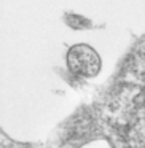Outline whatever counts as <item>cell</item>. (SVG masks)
<instances>
[{
    "mask_svg": "<svg viewBox=\"0 0 145 148\" xmlns=\"http://www.w3.org/2000/svg\"><path fill=\"white\" fill-rule=\"evenodd\" d=\"M67 65L74 73L81 77H96L100 69L97 53L88 45H75L67 53Z\"/></svg>",
    "mask_w": 145,
    "mask_h": 148,
    "instance_id": "obj_1",
    "label": "cell"
}]
</instances>
